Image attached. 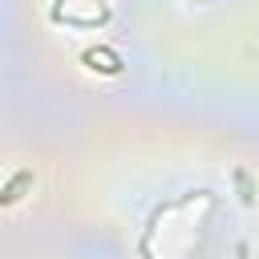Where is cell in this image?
I'll list each match as a JSON object with an SVG mask.
<instances>
[{
	"label": "cell",
	"instance_id": "cell-1",
	"mask_svg": "<svg viewBox=\"0 0 259 259\" xmlns=\"http://www.w3.org/2000/svg\"><path fill=\"white\" fill-rule=\"evenodd\" d=\"M24 186H32V170H20V174H16V178L4 186V194H0V206H12V202L20 198V190H24Z\"/></svg>",
	"mask_w": 259,
	"mask_h": 259
}]
</instances>
